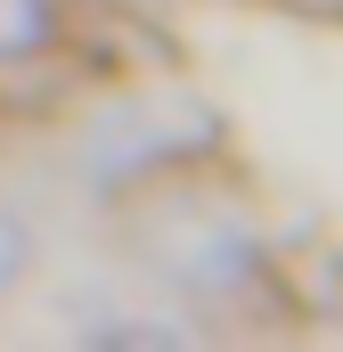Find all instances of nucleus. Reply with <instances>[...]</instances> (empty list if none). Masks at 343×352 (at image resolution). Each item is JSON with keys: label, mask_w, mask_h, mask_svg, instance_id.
Instances as JSON below:
<instances>
[{"label": "nucleus", "mask_w": 343, "mask_h": 352, "mask_svg": "<svg viewBox=\"0 0 343 352\" xmlns=\"http://www.w3.org/2000/svg\"><path fill=\"white\" fill-rule=\"evenodd\" d=\"M41 16H49L41 0H0V58H8V50H25V41L41 33Z\"/></svg>", "instance_id": "f257e3e1"}]
</instances>
